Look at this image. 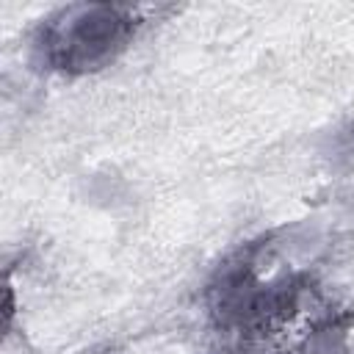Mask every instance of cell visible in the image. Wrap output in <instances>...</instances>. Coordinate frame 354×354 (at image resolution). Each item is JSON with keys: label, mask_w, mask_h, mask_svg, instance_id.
<instances>
[{"label": "cell", "mask_w": 354, "mask_h": 354, "mask_svg": "<svg viewBox=\"0 0 354 354\" xmlns=\"http://www.w3.org/2000/svg\"><path fill=\"white\" fill-rule=\"evenodd\" d=\"M138 25L127 6H72L41 28L39 50L53 69L91 72L113 61Z\"/></svg>", "instance_id": "cell-1"}]
</instances>
